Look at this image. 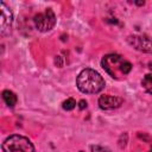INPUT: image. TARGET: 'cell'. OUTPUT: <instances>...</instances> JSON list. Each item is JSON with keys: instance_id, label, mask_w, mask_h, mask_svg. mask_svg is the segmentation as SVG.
<instances>
[{"instance_id": "4fadbf2b", "label": "cell", "mask_w": 152, "mask_h": 152, "mask_svg": "<svg viewBox=\"0 0 152 152\" xmlns=\"http://www.w3.org/2000/svg\"><path fill=\"white\" fill-rule=\"evenodd\" d=\"M135 4L138 6H142V5H145V1H135Z\"/></svg>"}, {"instance_id": "5bb4252c", "label": "cell", "mask_w": 152, "mask_h": 152, "mask_svg": "<svg viewBox=\"0 0 152 152\" xmlns=\"http://www.w3.org/2000/svg\"><path fill=\"white\" fill-rule=\"evenodd\" d=\"M148 152H152V148H151V150H150V151H148Z\"/></svg>"}, {"instance_id": "30bf717a", "label": "cell", "mask_w": 152, "mask_h": 152, "mask_svg": "<svg viewBox=\"0 0 152 152\" xmlns=\"http://www.w3.org/2000/svg\"><path fill=\"white\" fill-rule=\"evenodd\" d=\"M62 107H63V109H65V110H71V109H74V108L76 107V101H75L74 99L69 97V99H66V100L62 103Z\"/></svg>"}, {"instance_id": "3957f363", "label": "cell", "mask_w": 152, "mask_h": 152, "mask_svg": "<svg viewBox=\"0 0 152 152\" xmlns=\"http://www.w3.org/2000/svg\"><path fill=\"white\" fill-rule=\"evenodd\" d=\"M4 152H34L33 144L28 140V138L13 134L5 139L2 142Z\"/></svg>"}, {"instance_id": "277c9868", "label": "cell", "mask_w": 152, "mask_h": 152, "mask_svg": "<svg viewBox=\"0 0 152 152\" xmlns=\"http://www.w3.org/2000/svg\"><path fill=\"white\" fill-rule=\"evenodd\" d=\"M34 26L40 32H48L56 25V15L51 8H46L44 13H38L33 18Z\"/></svg>"}, {"instance_id": "5b68a950", "label": "cell", "mask_w": 152, "mask_h": 152, "mask_svg": "<svg viewBox=\"0 0 152 152\" xmlns=\"http://www.w3.org/2000/svg\"><path fill=\"white\" fill-rule=\"evenodd\" d=\"M127 42L131 46H133L135 50L145 52V53H152V39L147 36L141 34H133L127 37Z\"/></svg>"}, {"instance_id": "8992f818", "label": "cell", "mask_w": 152, "mask_h": 152, "mask_svg": "<svg viewBox=\"0 0 152 152\" xmlns=\"http://www.w3.org/2000/svg\"><path fill=\"white\" fill-rule=\"evenodd\" d=\"M0 12H1V15H0V27L1 28H0V31H1V34L5 36V34L10 33L13 15H12L11 10L4 2L0 4Z\"/></svg>"}, {"instance_id": "ba28073f", "label": "cell", "mask_w": 152, "mask_h": 152, "mask_svg": "<svg viewBox=\"0 0 152 152\" xmlns=\"http://www.w3.org/2000/svg\"><path fill=\"white\" fill-rule=\"evenodd\" d=\"M2 99L8 107H14V104L17 103V95L11 90H4L2 91Z\"/></svg>"}, {"instance_id": "7c38bea8", "label": "cell", "mask_w": 152, "mask_h": 152, "mask_svg": "<svg viewBox=\"0 0 152 152\" xmlns=\"http://www.w3.org/2000/svg\"><path fill=\"white\" fill-rule=\"evenodd\" d=\"M78 107H80V109H84L87 107V101L86 100H81L80 103H78Z\"/></svg>"}, {"instance_id": "52a82bcc", "label": "cell", "mask_w": 152, "mask_h": 152, "mask_svg": "<svg viewBox=\"0 0 152 152\" xmlns=\"http://www.w3.org/2000/svg\"><path fill=\"white\" fill-rule=\"evenodd\" d=\"M124 100L118 96H110V95H102L99 99V107L104 110L109 109H115L119 108L122 104Z\"/></svg>"}, {"instance_id": "7a4b0ae2", "label": "cell", "mask_w": 152, "mask_h": 152, "mask_svg": "<svg viewBox=\"0 0 152 152\" xmlns=\"http://www.w3.org/2000/svg\"><path fill=\"white\" fill-rule=\"evenodd\" d=\"M101 65L106 70V72L115 80L125 77L132 69V64L122 56L116 53L106 55L101 61Z\"/></svg>"}, {"instance_id": "6da1fadb", "label": "cell", "mask_w": 152, "mask_h": 152, "mask_svg": "<svg viewBox=\"0 0 152 152\" xmlns=\"http://www.w3.org/2000/svg\"><path fill=\"white\" fill-rule=\"evenodd\" d=\"M103 77L94 69L86 68L83 69L76 78V86L80 91L84 94H96L104 88Z\"/></svg>"}, {"instance_id": "9c48e42d", "label": "cell", "mask_w": 152, "mask_h": 152, "mask_svg": "<svg viewBox=\"0 0 152 152\" xmlns=\"http://www.w3.org/2000/svg\"><path fill=\"white\" fill-rule=\"evenodd\" d=\"M141 86L147 94L152 95V75L151 74H147L144 76V78L141 81Z\"/></svg>"}, {"instance_id": "8fae6325", "label": "cell", "mask_w": 152, "mask_h": 152, "mask_svg": "<svg viewBox=\"0 0 152 152\" xmlns=\"http://www.w3.org/2000/svg\"><path fill=\"white\" fill-rule=\"evenodd\" d=\"M90 152H110L107 147L100 146V145H91L90 146Z\"/></svg>"}]
</instances>
